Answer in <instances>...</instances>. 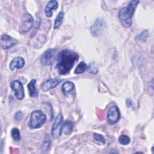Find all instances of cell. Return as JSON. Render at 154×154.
<instances>
[{
    "mask_svg": "<svg viewBox=\"0 0 154 154\" xmlns=\"http://www.w3.org/2000/svg\"><path fill=\"white\" fill-rule=\"evenodd\" d=\"M79 59L77 53L69 50L64 49L58 55L57 69L60 75L69 73L73 67L75 61Z\"/></svg>",
    "mask_w": 154,
    "mask_h": 154,
    "instance_id": "cell-1",
    "label": "cell"
},
{
    "mask_svg": "<svg viewBox=\"0 0 154 154\" xmlns=\"http://www.w3.org/2000/svg\"><path fill=\"white\" fill-rule=\"evenodd\" d=\"M139 2V1L132 0L130 1L127 7H123L119 10V18L125 28H129L131 26L132 17Z\"/></svg>",
    "mask_w": 154,
    "mask_h": 154,
    "instance_id": "cell-2",
    "label": "cell"
},
{
    "mask_svg": "<svg viewBox=\"0 0 154 154\" xmlns=\"http://www.w3.org/2000/svg\"><path fill=\"white\" fill-rule=\"evenodd\" d=\"M46 116L41 110H35L31 114L29 126L32 129L40 128L46 122Z\"/></svg>",
    "mask_w": 154,
    "mask_h": 154,
    "instance_id": "cell-3",
    "label": "cell"
},
{
    "mask_svg": "<svg viewBox=\"0 0 154 154\" xmlns=\"http://www.w3.org/2000/svg\"><path fill=\"white\" fill-rule=\"evenodd\" d=\"M57 51L55 49L49 48L47 49L41 57V63L44 66L52 65L56 59Z\"/></svg>",
    "mask_w": 154,
    "mask_h": 154,
    "instance_id": "cell-4",
    "label": "cell"
},
{
    "mask_svg": "<svg viewBox=\"0 0 154 154\" xmlns=\"http://www.w3.org/2000/svg\"><path fill=\"white\" fill-rule=\"evenodd\" d=\"M63 120V117L61 113H59L56 117L54 122L52 125L51 134L54 138H58L61 133V128H62V123Z\"/></svg>",
    "mask_w": 154,
    "mask_h": 154,
    "instance_id": "cell-5",
    "label": "cell"
},
{
    "mask_svg": "<svg viewBox=\"0 0 154 154\" xmlns=\"http://www.w3.org/2000/svg\"><path fill=\"white\" fill-rule=\"evenodd\" d=\"M120 112L119 108L116 106H112L109 108L107 113V119L108 122L111 124L116 123L120 119Z\"/></svg>",
    "mask_w": 154,
    "mask_h": 154,
    "instance_id": "cell-6",
    "label": "cell"
},
{
    "mask_svg": "<svg viewBox=\"0 0 154 154\" xmlns=\"http://www.w3.org/2000/svg\"><path fill=\"white\" fill-rule=\"evenodd\" d=\"M104 24V21L102 18H97L91 26L90 32L91 35L94 37H98L103 29Z\"/></svg>",
    "mask_w": 154,
    "mask_h": 154,
    "instance_id": "cell-7",
    "label": "cell"
},
{
    "mask_svg": "<svg viewBox=\"0 0 154 154\" xmlns=\"http://www.w3.org/2000/svg\"><path fill=\"white\" fill-rule=\"evenodd\" d=\"M10 87L14 91L15 96L18 100H22L24 97V89L22 84L18 80L11 82Z\"/></svg>",
    "mask_w": 154,
    "mask_h": 154,
    "instance_id": "cell-8",
    "label": "cell"
},
{
    "mask_svg": "<svg viewBox=\"0 0 154 154\" xmlns=\"http://www.w3.org/2000/svg\"><path fill=\"white\" fill-rule=\"evenodd\" d=\"M34 22L33 18L29 13H25L22 18L21 31L22 32H28L32 26Z\"/></svg>",
    "mask_w": 154,
    "mask_h": 154,
    "instance_id": "cell-9",
    "label": "cell"
},
{
    "mask_svg": "<svg viewBox=\"0 0 154 154\" xmlns=\"http://www.w3.org/2000/svg\"><path fill=\"white\" fill-rule=\"evenodd\" d=\"M17 42V40L7 34H3L1 37V46L4 49H8L11 48Z\"/></svg>",
    "mask_w": 154,
    "mask_h": 154,
    "instance_id": "cell-10",
    "label": "cell"
},
{
    "mask_svg": "<svg viewBox=\"0 0 154 154\" xmlns=\"http://www.w3.org/2000/svg\"><path fill=\"white\" fill-rule=\"evenodd\" d=\"M61 80L58 79H49L45 81L42 85V89L43 91H48L54 88H55L58 84L60 83Z\"/></svg>",
    "mask_w": 154,
    "mask_h": 154,
    "instance_id": "cell-11",
    "label": "cell"
},
{
    "mask_svg": "<svg viewBox=\"0 0 154 154\" xmlns=\"http://www.w3.org/2000/svg\"><path fill=\"white\" fill-rule=\"evenodd\" d=\"M24 65V59L20 57H16L11 61L9 65V67L11 70H14V69H19L22 68Z\"/></svg>",
    "mask_w": 154,
    "mask_h": 154,
    "instance_id": "cell-12",
    "label": "cell"
},
{
    "mask_svg": "<svg viewBox=\"0 0 154 154\" xmlns=\"http://www.w3.org/2000/svg\"><path fill=\"white\" fill-rule=\"evenodd\" d=\"M58 4L57 1H55V0L49 1L48 2L47 5H46L45 9V14H46V17H51L52 15V11L57 9L58 8Z\"/></svg>",
    "mask_w": 154,
    "mask_h": 154,
    "instance_id": "cell-13",
    "label": "cell"
},
{
    "mask_svg": "<svg viewBox=\"0 0 154 154\" xmlns=\"http://www.w3.org/2000/svg\"><path fill=\"white\" fill-rule=\"evenodd\" d=\"M36 80L32 79L28 84V88L29 90V94L31 97H36L38 95V91L35 87Z\"/></svg>",
    "mask_w": 154,
    "mask_h": 154,
    "instance_id": "cell-14",
    "label": "cell"
},
{
    "mask_svg": "<svg viewBox=\"0 0 154 154\" xmlns=\"http://www.w3.org/2000/svg\"><path fill=\"white\" fill-rule=\"evenodd\" d=\"M73 125V122H72V121L66 120L62 125L61 132H63V134H64V135L70 134L72 132Z\"/></svg>",
    "mask_w": 154,
    "mask_h": 154,
    "instance_id": "cell-15",
    "label": "cell"
},
{
    "mask_svg": "<svg viewBox=\"0 0 154 154\" xmlns=\"http://www.w3.org/2000/svg\"><path fill=\"white\" fill-rule=\"evenodd\" d=\"M74 88H75V85L73 82L70 81H66L63 83L61 90L63 93L64 94H66L71 92L72 91H73Z\"/></svg>",
    "mask_w": 154,
    "mask_h": 154,
    "instance_id": "cell-16",
    "label": "cell"
},
{
    "mask_svg": "<svg viewBox=\"0 0 154 154\" xmlns=\"http://www.w3.org/2000/svg\"><path fill=\"white\" fill-rule=\"evenodd\" d=\"M64 16V13L63 11H60L58 13V14L54 22V29H57L61 25L63 20Z\"/></svg>",
    "mask_w": 154,
    "mask_h": 154,
    "instance_id": "cell-17",
    "label": "cell"
},
{
    "mask_svg": "<svg viewBox=\"0 0 154 154\" xmlns=\"http://www.w3.org/2000/svg\"><path fill=\"white\" fill-rule=\"evenodd\" d=\"M87 68H88L87 65L84 61H81L76 66V67L75 70V74L82 73L86 70H87Z\"/></svg>",
    "mask_w": 154,
    "mask_h": 154,
    "instance_id": "cell-18",
    "label": "cell"
},
{
    "mask_svg": "<svg viewBox=\"0 0 154 154\" xmlns=\"http://www.w3.org/2000/svg\"><path fill=\"white\" fill-rule=\"evenodd\" d=\"M11 135L14 141H18L20 140V132L18 128H14L11 129Z\"/></svg>",
    "mask_w": 154,
    "mask_h": 154,
    "instance_id": "cell-19",
    "label": "cell"
},
{
    "mask_svg": "<svg viewBox=\"0 0 154 154\" xmlns=\"http://www.w3.org/2000/svg\"><path fill=\"white\" fill-rule=\"evenodd\" d=\"M119 142L122 145H128L130 143V138L126 135H121L119 138Z\"/></svg>",
    "mask_w": 154,
    "mask_h": 154,
    "instance_id": "cell-20",
    "label": "cell"
},
{
    "mask_svg": "<svg viewBox=\"0 0 154 154\" xmlns=\"http://www.w3.org/2000/svg\"><path fill=\"white\" fill-rule=\"evenodd\" d=\"M50 143H51V141H50L49 137V135H46L45 137L44 141H43L42 146V149L43 150H47L50 146Z\"/></svg>",
    "mask_w": 154,
    "mask_h": 154,
    "instance_id": "cell-21",
    "label": "cell"
},
{
    "mask_svg": "<svg viewBox=\"0 0 154 154\" xmlns=\"http://www.w3.org/2000/svg\"><path fill=\"white\" fill-rule=\"evenodd\" d=\"M88 72L92 74H96L98 72V67L97 66L93 63L89 65V66L87 68Z\"/></svg>",
    "mask_w": 154,
    "mask_h": 154,
    "instance_id": "cell-22",
    "label": "cell"
},
{
    "mask_svg": "<svg viewBox=\"0 0 154 154\" xmlns=\"http://www.w3.org/2000/svg\"><path fill=\"white\" fill-rule=\"evenodd\" d=\"M93 137L96 141L101 142L103 144L105 143V139L102 135L97 134V133H94L93 135Z\"/></svg>",
    "mask_w": 154,
    "mask_h": 154,
    "instance_id": "cell-23",
    "label": "cell"
},
{
    "mask_svg": "<svg viewBox=\"0 0 154 154\" xmlns=\"http://www.w3.org/2000/svg\"><path fill=\"white\" fill-rule=\"evenodd\" d=\"M149 36V33L147 30L143 31L139 35V40H140L142 42H145L147 39V38Z\"/></svg>",
    "mask_w": 154,
    "mask_h": 154,
    "instance_id": "cell-24",
    "label": "cell"
},
{
    "mask_svg": "<svg viewBox=\"0 0 154 154\" xmlns=\"http://www.w3.org/2000/svg\"><path fill=\"white\" fill-rule=\"evenodd\" d=\"M23 117V114L22 113V112H21V111H17V112L15 114L14 118L15 120H16V121H20V120H21L22 119Z\"/></svg>",
    "mask_w": 154,
    "mask_h": 154,
    "instance_id": "cell-25",
    "label": "cell"
},
{
    "mask_svg": "<svg viewBox=\"0 0 154 154\" xmlns=\"http://www.w3.org/2000/svg\"><path fill=\"white\" fill-rule=\"evenodd\" d=\"M126 104L127 107L129 108V107H130V106H132V100H131V99H127L126 100Z\"/></svg>",
    "mask_w": 154,
    "mask_h": 154,
    "instance_id": "cell-26",
    "label": "cell"
}]
</instances>
